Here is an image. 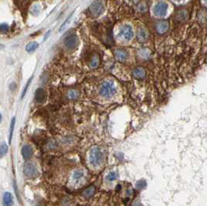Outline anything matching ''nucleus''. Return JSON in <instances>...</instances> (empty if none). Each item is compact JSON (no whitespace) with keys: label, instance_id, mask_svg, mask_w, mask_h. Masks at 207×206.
I'll return each mask as SVG.
<instances>
[{"label":"nucleus","instance_id":"obj_31","mask_svg":"<svg viewBox=\"0 0 207 206\" xmlns=\"http://www.w3.org/2000/svg\"><path fill=\"white\" fill-rule=\"evenodd\" d=\"M127 194H128V195H132V194H133V191H127Z\"/></svg>","mask_w":207,"mask_h":206},{"label":"nucleus","instance_id":"obj_24","mask_svg":"<svg viewBox=\"0 0 207 206\" xmlns=\"http://www.w3.org/2000/svg\"><path fill=\"white\" fill-rule=\"evenodd\" d=\"M79 97V93L76 90H70L68 93V97L69 98L70 100H76Z\"/></svg>","mask_w":207,"mask_h":206},{"label":"nucleus","instance_id":"obj_3","mask_svg":"<svg viewBox=\"0 0 207 206\" xmlns=\"http://www.w3.org/2000/svg\"><path fill=\"white\" fill-rule=\"evenodd\" d=\"M23 174L27 177L30 179L36 178L39 176V171L37 167L32 163H27L23 166Z\"/></svg>","mask_w":207,"mask_h":206},{"label":"nucleus","instance_id":"obj_20","mask_svg":"<svg viewBox=\"0 0 207 206\" xmlns=\"http://www.w3.org/2000/svg\"><path fill=\"white\" fill-rule=\"evenodd\" d=\"M15 123H16V118H13V119H12V121H11V123H10V128H9V143L11 142L12 137H13V134L14 127H15Z\"/></svg>","mask_w":207,"mask_h":206},{"label":"nucleus","instance_id":"obj_7","mask_svg":"<svg viewBox=\"0 0 207 206\" xmlns=\"http://www.w3.org/2000/svg\"><path fill=\"white\" fill-rule=\"evenodd\" d=\"M90 13L94 17L100 16L104 12V5L100 1H97L91 4L90 6Z\"/></svg>","mask_w":207,"mask_h":206},{"label":"nucleus","instance_id":"obj_19","mask_svg":"<svg viewBox=\"0 0 207 206\" xmlns=\"http://www.w3.org/2000/svg\"><path fill=\"white\" fill-rule=\"evenodd\" d=\"M84 176V171L83 170H75L74 173H73V175H72V177H73V179L74 180H76V181H78V180H79V179L83 178Z\"/></svg>","mask_w":207,"mask_h":206},{"label":"nucleus","instance_id":"obj_6","mask_svg":"<svg viewBox=\"0 0 207 206\" xmlns=\"http://www.w3.org/2000/svg\"><path fill=\"white\" fill-rule=\"evenodd\" d=\"M64 44L67 49L74 50L79 45V38L76 34H71L65 38Z\"/></svg>","mask_w":207,"mask_h":206},{"label":"nucleus","instance_id":"obj_17","mask_svg":"<svg viewBox=\"0 0 207 206\" xmlns=\"http://www.w3.org/2000/svg\"><path fill=\"white\" fill-rule=\"evenodd\" d=\"M96 191V188L94 186L91 185L88 188H86V190L84 191V193H83V195L84 197L86 198H89L92 197L94 194H95Z\"/></svg>","mask_w":207,"mask_h":206},{"label":"nucleus","instance_id":"obj_28","mask_svg":"<svg viewBox=\"0 0 207 206\" xmlns=\"http://www.w3.org/2000/svg\"><path fill=\"white\" fill-rule=\"evenodd\" d=\"M72 13L71 14V15H70L69 16V18H67V19H66V20H65V22H64V23H63L62 25L61 26L60 29H59V31H62V30L63 28L65 27V25H66V23H67L68 22H69V20H71V17H72Z\"/></svg>","mask_w":207,"mask_h":206},{"label":"nucleus","instance_id":"obj_25","mask_svg":"<svg viewBox=\"0 0 207 206\" xmlns=\"http://www.w3.org/2000/svg\"><path fill=\"white\" fill-rule=\"evenodd\" d=\"M138 9H139V11L141 12V13H145V12L147 10V4H146L145 2H142V3H140V4L139 5Z\"/></svg>","mask_w":207,"mask_h":206},{"label":"nucleus","instance_id":"obj_9","mask_svg":"<svg viewBox=\"0 0 207 206\" xmlns=\"http://www.w3.org/2000/svg\"><path fill=\"white\" fill-rule=\"evenodd\" d=\"M137 40L141 43H144L149 38V31L147 28L140 27L137 31Z\"/></svg>","mask_w":207,"mask_h":206},{"label":"nucleus","instance_id":"obj_15","mask_svg":"<svg viewBox=\"0 0 207 206\" xmlns=\"http://www.w3.org/2000/svg\"><path fill=\"white\" fill-rule=\"evenodd\" d=\"M100 65V57L98 55L95 54L91 56V59L89 61V65L92 69H96Z\"/></svg>","mask_w":207,"mask_h":206},{"label":"nucleus","instance_id":"obj_21","mask_svg":"<svg viewBox=\"0 0 207 206\" xmlns=\"http://www.w3.org/2000/svg\"><path fill=\"white\" fill-rule=\"evenodd\" d=\"M8 146L7 144L5 142H2V144H1V148H0V153H1V157H3L7 153H8Z\"/></svg>","mask_w":207,"mask_h":206},{"label":"nucleus","instance_id":"obj_14","mask_svg":"<svg viewBox=\"0 0 207 206\" xmlns=\"http://www.w3.org/2000/svg\"><path fill=\"white\" fill-rule=\"evenodd\" d=\"M2 203L4 206H12L13 205V198L10 192H5L3 195Z\"/></svg>","mask_w":207,"mask_h":206},{"label":"nucleus","instance_id":"obj_4","mask_svg":"<svg viewBox=\"0 0 207 206\" xmlns=\"http://www.w3.org/2000/svg\"><path fill=\"white\" fill-rule=\"evenodd\" d=\"M119 34L126 41H130L133 39V36H134V32H133L132 26L128 25V24L121 26V27L120 28V31H119Z\"/></svg>","mask_w":207,"mask_h":206},{"label":"nucleus","instance_id":"obj_30","mask_svg":"<svg viewBox=\"0 0 207 206\" xmlns=\"http://www.w3.org/2000/svg\"><path fill=\"white\" fill-rule=\"evenodd\" d=\"M50 33H51V31H49V32H48L46 34V35H45V37H44V41H45V40L48 38V34H50Z\"/></svg>","mask_w":207,"mask_h":206},{"label":"nucleus","instance_id":"obj_10","mask_svg":"<svg viewBox=\"0 0 207 206\" xmlns=\"http://www.w3.org/2000/svg\"><path fill=\"white\" fill-rule=\"evenodd\" d=\"M114 57L117 61H119L120 62H124L128 59V53L124 49H117L116 51H114Z\"/></svg>","mask_w":207,"mask_h":206},{"label":"nucleus","instance_id":"obj_23","mask_svg":"<svg viewBox=\"0 0 207 206\" xmlns=\"http://www.w3.org/2000/svg\"><path fill=\"white\" fill-rule=\"evenodd\" d=\"M146 187H147V182L144 180H140L135 184V188H137L138 190H142Z\"/></svg>","mask_w":207,"mask_h":206},{"label":"nucleus","instance_id":"obj_1","mask_svg":"<svg viewBox=\"0 0 207 206\" xmlns=\"http://www.w3.org/2000/svg\"><path fill=\"white\" fill-rule=\"evenodd\" d=\"M117 93V88L114 82L111 80L104 81L99 86V94L105 98L113 97Z\"/></svg>","mask_w":207,"mask_h":206},{"label":"nucleus","instance_id":"obj_12","mask_svg":"<svg viewBox=\"0 0 207 206\" xmlns=\"http://www.w3.org/2000/svg\"><path fill=\"white\" fill-rule=\"evenodd\" d=\"M33 148L30 145H25L22 147V149H21V154H22V156H23V160H30V158L32 157L33 156Z\"/></svg>","mask_w":207,"mask_h":206},{"label":"nucleus","instance_id":"obj_33","mask_svg":"<svg viewBox=\"0 0 207 206\" xmlns=\"http://www.w3.org/2000/svg\"><path fill=\"white\" fill-rule=\"evenodd\" d=\"M176 1H182V0H176Z\"/></svg>","mask_w":207,"mask_h":206},{"label":"nucleus","instance_id":"obj_11","mask_svg":"<svg viewBox=\"0 0 207 206\" xmlns=\"http://www.w3.org/2000/svg\"><path fill=\"white\" fill-rule=\"evenodd\" d=\"M35 101L38 104H42L46 100V92L43 88H38L35 91Z\"/></svg>","mask_w":207,"mask_h":206},{"label":"nucleus","instance_id":"obj_32","mask_svg":"<svg viewBox=\"0 0 207 206\" xmlns=\"http://www.w3.org/2000/svg\"><path fill=\"white\" fill-rule=\"evenodd\" d=\"M116 188H117V190H120L121 189V185H119V186H117L116 187Z\"/></svg>","mask_w":207,"mask_h":206},{"label":"nucleus","instance_id":"obj_34","mask_svg":"<svg viewBox=\"0 0 207 206\" xmlns=\"http://www.w3.org/2000/svg\"><path fill=\"white\" fill-rule=\"evenodd\" d=\"M206 3H207V0H206Z\"/></svg>","mask_w":207,"mask_h":206},{"label":"nucleus","instance_id":"obj_13","mask_svg":"<svg viewBox=\"0 0 207 206\" xmlns=\"http://www.w3.org/2000/svg\"><path fill=\"white\" fill-rule=\"evenodd\" d=\"M133 77L138 80H142L146 76V70L142 67H135L132 72Z\"/></svg>","mask_w":207,"mask_h":206},{"label":"nucleus","instance_id":"obj_27","mask_svg":"<svg viewBox=\"0 0 207 206\" xmlns=\"http://www.w3.org/2000/svg\"><path fill=\"white\" fill-rule=\"evenodd\" d=\"M9 25L6 23H2L1 24V30L2 33H6L9 30Z\"/></svg>","mask_w":207,"mask_h":206},{"label":"nucleus","instance_id":"obj_2","mask_svg":"<svg viewBox=\"0 0 207 206\" xmlns=\"http://www.w3.org/2000/svg\"><path fill=\"white\" fill-rule=\"evenodd\" d=\"M104 153L101 149L95 146L91 149L89 153V162L93 167H99L104 161Z\"/></svg>","mask_w":207,"mask_h":206},{"label":"nucleus","instance_id":"obj_5","mask_svg":"<svg viewBox=\"0 0 207 206\" xmlns=\"http://www.w3.org/2000/svg\"><path fill=\"white\" fill-rule=\"evenodd\" d=\"M168 5L165 2H159L154 8V13L156 16L163 17L167 14Z\"/></svg>","mask_w":207,"mask_h":206},{"label":"nucleus","instance_id":"obj_29","mask_svg":"<svg viewBox=\"0 0 207 206\" xmlns=\"http://www.w3.org/2000/svg\"><path fill=\"white\" fill-rule=\"evenodd\" d=\"M133 206H142V204L140 203V202H135L134 204H133Z\"/></svg>","mask_w":207,"mask_h":206},{"label":"nucleus","instance_id":"obj_18","mask_svg":"<svg viewBox=\"0 0 207 206\" xmlns=\"http://www.w3.org/2000/svg\"><path fill=\"white\" fill-rule=\"evenodd\" d=\"M38 46H39V44L37 41L30 42L26 46V51L27 52H32V51H35L38 48Z\"/></svg>","mask_w":207,"mask_h":206},{"label":"nucleus","instance_id":"obj_22","mask_svg":"<svg viewBox=\"0 0 207 206\" xmlns=\"http://www.w3.org/2000/svg\"><path fill=\"white\" fill-rule=\"evenodd\" d=\"M118 178V174H117L115 171H111L108 173V174L106 177V179H107L108 181H115L116 179Z\"/></svg>","mask_w":207,"mask_h":206},{"label":"nucleus","instance_id":"obj_8","mask_svg":"<svg viewBox=\"0 0 207 206\" xmlns=\"http://www.w3.org/2000/svg\"><path fill=\"white\" fill-rule=\"evenodd\" d=\"M156 31L160 34H165L169 29V23L167 20H161L157 22L155 26Z\"/></svg>","mask_w":207,"mask_h":206},{"label":"nucleus","instance_id":"obj_26","mask_svg":"<svg viewBox=\"0 0 207 206\" xmlns=\"http://www.w3.org/2000/svg\"><path fill=\"white\" fill-rule=\"evenodd\" d=\"M32 79H33V77H31L29 80H28V82H27V85H26V86H25V88H24V90H23V93H22V96H21V97L23 98V97H24V95L26 94V93H27V89H28V86H29V85L30 84V83H31V81H32Z\"/></svg>","mask_w":207,"mask_h":206},{"label":"nucleus","instance_id":"obj_16","mask_svg":"<svg viewBox=\"0 0 207 206\" xmlns=\"http://www.w3.org/2000/svg\"><path fill=\"white\" fill-rule=\"evenodd\" d=\"M189 18V13L185 9H181L179 11H178L176 14V19L180 22L185 21L187 19Z\"/></svg>","mask_w":207,"mask_h":206}]
</instances>
